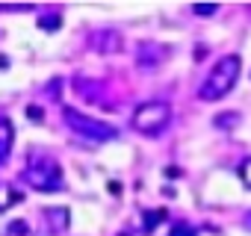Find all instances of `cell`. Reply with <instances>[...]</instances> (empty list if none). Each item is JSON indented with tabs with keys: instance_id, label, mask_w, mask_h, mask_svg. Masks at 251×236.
Returning <instances> with one entry per match:
<instances>
[{
	"instance_id": "cell-1",
	"label": "cell",
	"mask_w": 251,
	"mask_h": 236,
	"mask_svg": "<svg viewBox=\"0 0 251 236\" xmlns=\"http://www.w3.org/2000/svg\"><path fill=\"white\" fill-rule=\"evenodd\" d=\"M239 71H242V62H239V56L236 53H227V56H222L216 65H213V71L207 74V80L201 83V89H198V97L204 100V103H213V100H222L233 86H236V80H239Z\"/></svg>"
},
{
	"instance_id": "cell-2",
	"label": "cell",
	"mask_w": 251,
	"mask_h": 236,
	"mask_svg": "<svg viewBox=\"0 0 251 236\" xmlns=\"http://www.w3.org/2000/svg\"><path fill=\"white\" fill-rule=\"evenodd\" d=\"M24 183L36 192H62L65 189V177H62V165L53 160V157H45V154H33L24 165Z\"/></svg>"
},
{
	"instance_id": "cell-3",
	"label": "cell",
	"mask_w": 251,
	"mask_h": 236,
	"mask_svg": "<svg viewBox=\"0 0 251 236\" xmlns=\"http://www.w3.org/2000/svg\"><path fill=\"white\" fill-rule=\"evenodd\" d=\"M130 124L136 133L142 136H160L169 124H172V106L166 100H148L142 106H136Z\"/></svg>"
},
{
	"instance_id": "cell-4",
	"label": "cell",
	"mask_w": 251,
	"mask_h": 236,
	"mask_svg": "<svg viewBox=\"0 0 251 236\" xmlns=\"http://www.w3.org/2000/svg\"><path fill=\"white\" fill-rule=\"evenodd\" d=\"M62 118H65V124L77 133V136H83V139H89V142H112L115 136H118V130L112 127V124H106V121H98V118H92V115H86V112H80V109H74V106H65L62 109Z\"/></svg>"
},
{
	"instance_id": "cell-5",
	"label": "cell",
	"mask_w": 251,
	"mask_h": 236,
	"mask_svg": "<svg viewBox=\"0 0 251 236\" xmlns=\"http://www.w3.org/2000/svg\"><path fill=\"white\" fill-rule=\"evenodd\" d=\"M169 47L166 45H151V42H142L139 45V53H136V62H139V68H157V65H163L166 59H169Z\"/></svg>"
},
{
	"instance_id": "cell-6",
	"label": "cell",
	"mask_w": 251,
	"mask_h": 236,
	"mask_svg": "<svg viewBox=\"0 0 251 236\" xmlns=\"http://www.w3.org/2000/svg\"><path fill=\"white\" fill-rule=\"evenodd\" d=\"M124 45H121V36L115 30H98L92 33V50L98 53H118Z\"/></svg>"
},
{
	"instance_id": "cell-7",
	"label": "cell",
	"mask_w": 251,
	"mask_h": 236,
	"mask_svg": "<svg viewBox=\"0 0 251 236\" xmlns=\"http://www.w3.org/2000/svg\"><path fill=\"white\" fill-rule=\"evenodd\" d=\"M12 142H15V127H12V121L0 112V163H3L6 157H9V151H12Z\"/></svg>"
},
{
	"instance_id": "cell-8",
	"label": "cell",
	"mask_w": 251,
	"mask_h": 236,
	"mask_svg": "<svg viewBox=\"0 0 251 236\" xmlns=\"http://www.w3.org/2000/svg\"><path fill=\"white\" fill-rule=\"evenodd\" d=\"M42 215H45V221L50 224V227H48L50 233H62V230L68 227V210H65V207H48Z\"/></svg>"
},
{
	"instance_id": "cell-9",
	"label": "cell",
	"mask_w": 251,
	"mask_h": 236,
	"mask_svg": "<svg viewBox=\"0 0 251 236\" xmlns=\"http://www.w3.org/2000/svg\"><path fill=\"white\" fill-rule=\"evenodd\" d=\"M21 201H24V192L21 189H15L9 183H0V212H6L9 207H15Z\"/></svg>"
},
{
	"instance_id": "cell-10",
	"label": "cell",
	"mask_w": 251,
	"mask_h": 236,
	"mask_svg": "<svg viewBox=\"0 0 251 236\" xmlns=\"http://www.w3.org/2000/svg\"><path fill=\"white\" fill-rule=\"evenodd\" d=\"M3 236H42V233H36V230L30 227V221L15 218L12 224H6V227H3Z\"/></svg>"
},
{
	"instance_id": "cell-11",
	"label": "cell",
	"mask_w": 251,
	"mask_h": 236,
	"mask_svg": "<svg viewBox=\"0 0 251 236\" xmlns=\"http://www.w3.org/2000/svg\"><path fill=\"white\" fill-rule=\"evenodd\" d=\"M163 221H166V210H145L142 212V230L145 233H154V227Z\"/></svg>"
},
{
	"instance_id": "cell-12",
	"label": "cell",
	"mask_w": 251,
	"mask_h": 236,
	"mask_svg": "<svg viewBox=\"0 0 251 236\" xmlns=\"http://www.w3.org/2000/svg\"><path fill=\"white\" fill-rule=\"evenodd\" d=\"M39 27H42L45 33H56V30L62 27V18H59L56 12H48V15H42V18H39Z\"/></svg>"
},
{
	"instance_id": "cell-13",
	"label": "cell",
	"mask_w": 251,
	"mask_h": 236,
	"mask_svg": "<svg viewBox=\"0 0 251 236\" xmlns=\"http://www.w3.org/2000/svg\"><path fill=\"white\" fill-rule=\"evenodd\" d=\"M169 236H198V230H195L192 224H186V221H177V224L172 227Z\"/></svg>"
},
{
	"instance_id": "cell-14",
	"label": "cell",
	"mask_w": 251,
	"mask_h": 236,
	"mask_svg": "<svg viewBox=\"0 0 251 236\" xmlns=\"http://www.w3.org/2000/svg\"><path fill=\"white\" fill-rule=\"evenodd\" d=\"M239 180L245 183V189H251V157L242 160V165H239Z\"/></svg>"
},
{
	"instance_id": "cell-15",
	"label": "cell",
	"mask_w": 251,
	"mask_h": 236,
	"mask_svg": "<svg viewBox=\"0 0 251 236\" xmlns=\"http://www.w3.org/2000/svg\"><path fill=\"white\" fill-rule=\"evenodd\" d=\"M192 12H195V15H216V12H219V3H195Z\"/></svg>"
},
{
	"instance_id": "cell-16",
	"label": "cell",
	"mask_w": 251,
	"mask_h": 236,
	"mask_svg": "<svg viewBox=\"0 0 251 236\" xmlns=\"http://www.w3.org/2000/svg\"><path fill=\"white\" fill-rule=\"evenodd\" d=\"M27 118H30V121H36V124H42V121H45V112H42V106L30 103V106H27Z\"/></svg>"
},
{
	"instance_id": "cell-17",
	"label": "cell",
	"mask_w": 251,
	"mask_h": 236,
	"mask_svg": "<svg viewBox=\"0 0 251 236\" xmlns=\"http://www.w3.org/2000/svg\"><path fill=\"white\" fill-rule=\"evenodd\" d=\"M245 227H248V230H251V210H248V212H245Z\"/></svg>"
},
{
	"instance_id": "cell-18",
	"label": "cell",
	"mask_w": 251,
	"mask_h": 236,
	"mask_svg": "<svg viewBox=\"0 0 251 236\" xmlns=\"http://www.w3.org/2000/svg\"><path fill=\"white\" fill-rule=\"evenodd\" d=\"M118 236H130V233H118Z\"/></svg>"
}]
</instances>
